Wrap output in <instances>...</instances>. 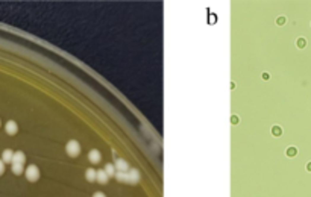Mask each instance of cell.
<instances>
[{"mask_svg": "<svg viewBox=\"0 0 311 197\" xmlns=\"http://www.w3.org/2000/svg\"><path fill=\"white\" fill-rule=\"evenodd\" d=\"M24 176L29 182H36L40 179V168L36 165H29L28 168L24 170Z\"/></svg>", "mask_w": 311, "mask_h": 197, "instance_id": "1", "label": "cell"}, {"mask_svg": "<svg viewBox=\"0 0 311 197\" xmlns=\"http://www.w3.org/2000/svg\"><path fill=\"white\" fill-rule=\"evenodd\" d=\"M66 150H67V155H68L70 158H76L77 155L81 153V144L77 142V141H74V140H71V141L67 142Z\"/></svg>", "mask_w": 311, "mask_h": 197, "instance_id": "2", "label": "cell"}, {"mask_svg": "<svg viewBox=\"0 0 311 197\" xmlns=\"http://www.w3.org/2000/svg\"><path fill=\"white\" fill-rule=\"evenodd\" d=\"M140 182V173H138V170L137 168H131L127 172V183H132V185H135V183Z\"/></svg>", "mask_w": 311, "mask_h": 197, "instance_id": "3", "label": "cell"}, {"mask_svg": "<svg viewBox=\"0 0 311 197\" xmlns=\"http://www.w3.org/2000/svg\"><path fill=\"white\" fill-rule=\"evenodd\" d=\"M5 130H6V134H9V135H15V134L18 132V126H17L15 121L9 120V121L5 124Z\"/></svg>", "mask_w": 311, "mask_h": 197, "instance_id": "4", "label": "cell"}, {"mask_svg": "<svg viewBox=\"0 0 311 197\" xmlns=\"http://www.w3.org/2000/svg\"><path fill=\"white\" fill-rule=\"evenodd\" d=\"M88 161L91 162V164H99L102 161V155L99 150H91L88 153Z\"/></svg>", "mask_w": 311, "mask_h": 197, "instance_id": "5", "label": "cell"}, {"mask_svg": "<svg viewBox=\"0 0 311 197\" xmlns=\"http://www.w3.org/2000/svg\"><path fill=\"white\" fill-rule=\"evenodd\" d=\"M115 168H117V172H123V173H126V172L131 170L125 159H117V161H115Z\"/></svg>", "mask_w": 311, "mask_h": 197, "instance_id": "6", "label": "cell"}, {"mask_svg": "<svg viewBox=\"0 0 311 197\" xmlns=\"http://www.w3.org/2000/svg\"><path fill=\"white\" fill-rule=\"evenodd\" d=\"M26 161V156L23 152H14V158H12V164H24Z\"/></svg>", "mask_w": 311, "mask_h": 197, "instance_id": "7", "label": "cell"}, {"mask_svg": "<svg viewBox=\"0 0 311 197\" xmlns=\"http://www.w3.org/2000/svg\"><path fill=\"white\" fill-rule=\"evenodd\" d=\"M108 179H109V176L106 174V172H105V170H97V176H96V180H97L99 183H106V182H108Z\"/></svg>", "mask_w": 311, "mask_h": 197, "instance_id": "8", "label": "cell"}, {"mask_svg": "<svg viewBox=\"0 0 311 197\" xmlns=\"http://www.w3.org/2000/svg\"><path fill=\"white\" fill-rule=\"evenodd\" d=\"M12 158H14V152H12L11 149H6V150L2 153V161H3L5 164H8V162L12 164Z\"/></svg>", "mask_w": 311, "mask_h": 197, "instance_id": "9", "label": "cell"}, {"mask_svg": "<svg viewBox=\"0 0 311 197\" xmlns=\"http://www.w3.org/2000/svg\"><path fill=\"white\" fill-rule=\"evenodd\" d=\"M96 176H97V172H96V170H93V168H88L87 172H85V177H87L88 182H94L96 180Z\"/></svg>", "mask_w": 311, "mask_h": 197, "instance_id": "10", "label": "cell"}, {"mask_svg": "<svg viewBox=\"0 0 311 197\" xmlns=\"http://www.w3.org/2000/svg\"><path fill=\"white\" fill-rule=\"evenodd\" d=\"M105 172H106V174L111 177V176H115V173H117V168H115V165H114V164H106Z\"/></svg>", "mask_w": 311, "mask_h": 197, "instance_id": "11", "label": "cell"}, {"mask_svg": "<svg viewBox=\"0 0 311 197\" xmlns=\"http://www.w3.org/2000/svg\"><path fill=\"white\" fill-rule=\"evenodd\" d=\"M12 173L14 174H21L23 173V164H12Z\"/></svg>", "mask_w": 311, "mask_h": 197, "instance_id": "12", "label": "cell"}, {"mask_svg": "<svg viewBox=\"0 0 311 197\" xmlns=\"http://www.w3.org/2000/svg\"><path fill=\"white\" fill-rule=\"evenodd\" d=\"M272 132H273V135H276V137H279V135H281V132H282V130H281V127H278V126H275L273 129H272Z\"/></svg>", "mask_w": 311, "mask_h": 197, "instance_id": "13", "label": "cell"}, {"mask_svg": "<svg viewBox=\"0 0 311 197\" xmlns=\"http://www.w3.org/2000/svg\"><path fill=\"white\" fill-rule=\"evenodd\" d=\"M305 44H307V41L304 38H299L297 39V47H305Z\"/></svg>", "mask_w": 311, "mask_h": 197, "instance_id": "14", "label": "cell"}, {"mask_svg": "<svg viewBox=\"0 0 311 197\" xmlns=\"http://www.w3.org/2000/svg\"><path fill=\"white\" fill-rule=\"evenodd\" d=\"M296 153H297V150H296L294 147H290V149L287 150V155H288V156H294Z\"/></svg>", "mask_w": 311, "mask_h": 197, "instance_id": "15", "label": "cell"}, {"mask_svg": "<svg viewBox=\"0 0 311 197\" xmlns=\"http://www.w3.org/2000/svg\"><path fill=\"white\" fill-rule=\"evenodd\" d=\"M3 173H5V162L0 159V176H2Z\"/></svg>", "mask_w": 311, "mask_h": 197, "instance_id": "16", "label": "cell"}, {"mask_svg": "<svg viewBox=\"0 0 311 197\" xmlns=\"http://www.w3.org/2000/svg\"><path fill=\"white\" fill-rule=\"evenodd\" d=\"M93 197H106V196L103 194V193H96V194H94Z\"/></svg>", "mask_w": 311, "mask_h": 197, "instance_id": "17", "label": "cell"}, {"mask_svg": "<svg viewBox=\"0 0 311 197\" xmlns=\"http://www.w3.org/2000/svg\"><path fill=\"white\" fill-rule=\"evenodd\" d=\"M307 170H308V172H311V162L307 164Z\"/></svg>", "mask_w": 311, "mask_h": 197, "instance_id": "18", "label": "cell"}, {"mask_svg": "<svg viewBox=\"0 0 311 197\" xmlns=\"http://www.w3.org/2000/svg\"><path fill=\"white\" fill-rule=\"evenodd\" d=\"M0 124H2V123H0Z\"/></svg>", "mask_w": 311, "mask_h": 197, "instance_id": "19", "label": "cell"}]
</instances>
